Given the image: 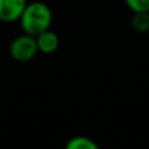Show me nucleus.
I'll return each instance as SVG.
<instances>
[{
  "label": "nucleus",
  "mask_w": 149,
  "mask_h": 149,
  "mask_svg": "<svg viewBox=\"0 0 149 149\" xmlns=\"http://www.w3.org/2000/svg\"><path fill=\"white\" fill-rule=\"evenodd\" d=\"M37 46H38V51L42 54H52L58 50L59 47V37L55 31H52L51 29L42 31L41 34L36 37Z\"/></svg>",
  "instance_id": "nucleus-4"
},
{
  "label": "nucleus",
  "mask_w": 149,
  "mask_h": 149,
  "mask_svg": "<svg viewBox=\"0 0 149 149\" xmlns=\"http://www.w3.org/2000/svg\"><path fill=\"white\" fill-rule=\"evenodd\" d=\"M132 12H149V0H124Z\"/></svg>",
  "instance_id": "nucleus-7"
},
{
  "label": "nucleus",
  "mask_w": 149,
  "mask_h": 149,
  "mask_svg": "<svg viewBox=\"0 0 149 149\" xmlns=\"http://www.w3.org/2000/svg\"><path fill=\"white\" fill-rule=\"evenodd\" d=\"M38 46H37L36 37L30 34H21L16 37L9 45V55L13 60L20 63L30 62L38 54Z\"/></svg>",
  "instance_id": "nucleus-2"
},
{
  "label": "nucleus",
  "mask_w": 149,
  "mask_h": 149,
  "mask_svg": "<svg viewBox=\"0 0 149 149\" xmlns=\"http://www.w3.org/2000/svg\"><path fill=\"white\" fill-rule=\"evenodd\" d=\"M67 149H98L97 143H94L90 137L88 136H74L70 139V141L65 144Z\"/></svg>",
  "instance_id": "nucleus-6"
},
{
  "label": "nucleus",
  "mask_w": 149,
  "mask_h": 149,
  "mask_svg": "<svg viewBox=\"0 0 149 149\" xmlns=\"http://www.w3.org/2000/svg\"><path fill=\"white\" fill-rule=\"evenodd\" d=\"M131 28L137 33L149 31V12H132L130 18Z\"/></svg>",
  "instance_id": "nucleus-5"
},
{
  "label": "nucleus",
  "mask_w": 149,
  "mask_h": 149,
  "mask_svg": "<svg viewBox=\"0 0 149 149\" xmlns=\"http://www.w3.org/2000/svg\"><path fill=\"white\" fill-rule=\"evenodd\" d=\"M26 4V0H0V21L8 24L18 21Z\"/></svg>",
  "instance_id": "nucleus-3"
},
{
  "label": "nucleus",
  "mask_w": 149,
  "mask_h": 149,
  "mask_svg": "<svg viewBox=\"0 0 149 149\" xmlns=\"http://www.w3.org/2000/svg\"><path fill=\"white\" fill-rule=\"evenodd\" d=\"M18 21L24 33L37 37L51 28L52 10L43 1L28 3Z\"/></svg>",
  "instance_id": "nucleus-1"
}]
</instances>
